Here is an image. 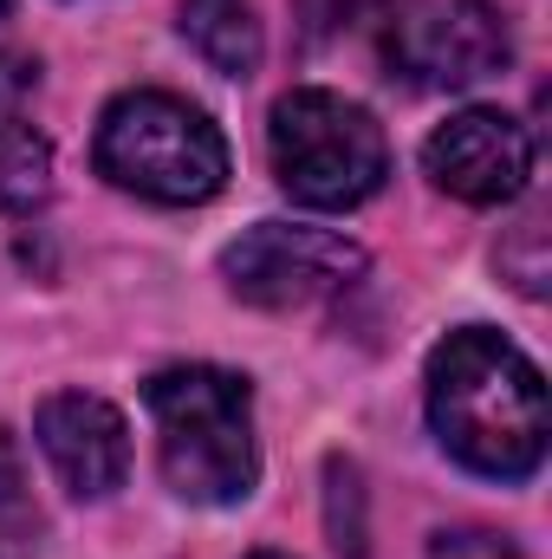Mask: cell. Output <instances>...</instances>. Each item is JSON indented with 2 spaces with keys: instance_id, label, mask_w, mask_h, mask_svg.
<instances>
[{
  "instance_id": "obj_3",
  "label": "cell",
  "mask_w": 552,
  "mask_h": 559,
  "mask_svg": "<svg viewBox=\"0 0 552 559\" xmlns=\"http://www.w3.org/2000/svg\"><path fill=\"white\" fill-rule=\"evenodd\" d=\"M98 176H111L118 189H131L143 202L163 209H189L221 195L228 182V143L208 124V111H195L176 92H124L111 98V111L98 118Z\"/></svg>"
},
{
  "instance_id": "obj_4",
  "label": "cell",
  "mask_w": 552,
  "mask_h": 559,
  "mask_svg": "<svg viewBox=\"0 0 552 559\" xmlns=\"http://www.w3.org/2000/svg\"><path fill=\"white\" fill-rule=\"evenodd\" d=\"M279 189L305 209H358L391 176L384 124L338 92H286L267 124Z\"/></svg>"
},
{
  "instance_id": "obj_12",
  "label": "cell",
  "mask_w": 552,
  "mask_h": 559,
  "mask_svg": "<svg viewBox=\"0 0 552 559\" xmlns=\"http://www.w3.org/2000/svg\"><path fill=\"white\" fill-rule=\"evenodd\" d=\"M429 559H520V547L494 527H448L429 540Z\"/></svg>"
},
{
  "instance_id": "obj_7",
  "label": "cell",
  "mask_w": 552,
  "mask_h": 559,
  "mask_svg": "<svg viewBox=\"0 0 552 559\" xmlns=\"http://www.w3.org/2000/svg\"><path fill=\"white\" fill-rule=\"evenodd\" d=\"M422 169L442 195L455 202H475V209H494V202H514L533 176V138L520 118L494 111V105H475V111H455L435 138L422 143Z\"/></svg>"
},
{
  "instance_id": "obj_6",
  "label": "cell",
  "mask_w": 552,
  "mask_h": 559,
  "mask_svg": "<svg viewBox=\"0 0 552 559\" xmlns=\"http://www.w3.org/2000/svg\"><path fill=\"white\" fill-rule=\"evenodd\" d=\"M358 274H364V248L332 228H305V222H254L221 254L228 293L248 306H267V312L319 306V299L345 293Z\"/></svg>"
},
{
  "instance_id": "obj_5",
  "label": "cell",
  "mask_w": 552,
  "mask_h": 559,
  "mask_svg": "<svg viewBox=\"0 0 552 559\" xmlns=\"http://www.w3.org/2000/svg\"><path fill=\"white\" fill-rule=\"evenodd\" d=\"M384 59L416 92H468L514 59V33L488 0H416L384 26Z\"/></svg>"
},
{
  "instance_id": "obj_11",
  "label": "cell",
  "mask_w": 552,
  "mask_h": 559,
  "mask_svg": "<svg viewBox=\"0 0 552 559\" xmlns=\"http://www.w3.org/2000/svg\"><path fill=\"white\" fill-rule=\"evenodd\" d=\"M397 7L404 0H299L312 39H345V33H364V26H391Z\"/></svg>"
},
{
  "instance_id": "obj_13",
  "label": "cell",
  "mask_w": 552,
  "mask_h": 559,
  "mask_svg": "<svg viewBox=\"0 0 552 559\" xmlns=\"http://www.w3.org/2000/svg\"><path fill=\"white\" fill-rule=\"evenodd\" d=\"M33 85H39V66H33V59H13V52H0V105L26 98Z\"/></svg>"
},
{
  "instance_id": "obj_1",
  "label": "cell",
  "mask_w": 552,
  "mask_h": 559,
  "mask_svg": "<svg viewBox=\"0 0 552 559\" xmlns=\"http://www.w3.org/2000/svg\"><path fill=\"white\" fill-rule=\"evenodd\" d=\"M429 429L435 442L488 475L527 481L547 462V378L540 365L488 325H461L429 352Z\"/></svg>"
},
{
  "instance_id": "obj_2",
  "label": "cell",
  "mask_w": 552,
  "mask_h": 559,
  "mask_svg": "<svg viewBox=\"0 0 552 559\" xmlns=\"http://www.w3.org/2000/svg\"><path fill=\"white\" fill-rule=\"evenodd\" d=\"M149 417H156V462L163 481L182 501L228 508L254 495L261 455H254V391L248 378L221 365H169L149 378Z\"/></svg>"
},
{
  "instance_id": "obj_15",
  "label": "cell",
  "mask_w": 552,
  "mask_h": 559,
  "mask_svg": "<svg viewBox=\"0 0 552 559\" xmlns=\"http://www.w3.org/2000/svg\"><path fill=\"white\" fill-rule=\"evenodd\" d=\"M254 559H286V554H254Z\"/></svg>"
},
{
  "instance_id": "obj_8",
  "label": "cell",
  "mask_w": 552,
  "mask_h": 559,
  "mask_svg": "<svg viewBox=\"0 0 552 559\" xmlns=\"http://www.w3.org/2000/svg\"><path fill=\"white\" fill-rule=\"evenodd\" d=\"M33 429H39L46 462L59 468V481L79 501H105V495L124 488V475H131V429H124V417L105 397L59 391V397L39 404Z\"/></svg>"
},
{
  "instance_id": "obj_14",
  "label": "cell",
  "mask_w": 552,
  "mask_h": 559,
  "mask_svg": "<svg viewBox=\"0 0 552 559\" xmlns=\"http://www.w3.org/2000/svg\"><path fill=\"white\" fill-rule=\"evenodd\" d=\"M20 488H26V475H20V449H13V436L0 429V508H20Z\"/></svg>"
},
{
  "instance_id": "obj_16",
  "label": "cell",
  "mask_w": 552,
  "mask_h": 559,
  "mask_svg": "<svg viewBox=\"0 0 552 559\" xmlns=\"http://www.w3.org/2000/svg\"><path fill=\"white\" fill-rule=\"evenodd\" d=\"M0 13H7V0H0Z\"/></svg>"
},
{
  "instance_id": "obj_9",
  "label": "cell",
  "mask_w": 552,
  "mask_h": 559,
  "mask_svg": "<svg viewBox=\"0 0 552 559\" xmlns=\"http://www.w3.org/2000/svg\"><path fill=\"white\" fill-rule=\"evenodd\" d=\"M182 39L221 79H248L261 66V20L248 13V0H182Z\"/></svg>"
},
{
  "instance_id": "obj_10",
  "label": "cell",
  "mask_w": 552,
  "mask_h": 559,
  "mask_svg": "<svg viewBox=\"0 0 552 559\" xmlns=\"http://www.w3.org/2000/svg\"><path fill=\"white\" fill-rule=\"evenodd\" d=\"M52 195V150L39 131L0 118V215H26Z\"/></svg>"
}]
</instances>
